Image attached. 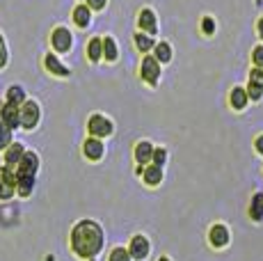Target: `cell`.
Listing matches in <instances>:
<instances>
[{
	"label": "cell",
	"instance_id": "obj_9",
	"mask_svg": "<svg viewBox=\"0 0 263 261\" xmlns=\"http://www.w3.org/2000/svg\"><path fill=\"white\" fill-rule=\"evenodd\" d=\"M103 151H105V147H103V140H101V137L92 135V137H87L85 145H82V154H85V158L92 160V163L103 158Z\"/></svg>",
	"mask_w": 263,
	"mask_h": 261
},
{
	"label": "cell",
	"instance_id": "obj_17",
	"mask_svg": "<svg viewBox=\"0 0 263 261\" xmlns=\"http://www.w3.org/2000/svg\"><path fill=\"white\" fill-rule=\"evenodd\" d=\"M23 154H26V149H23V145H18V142H12V145H9L7 149H5V163L16 167L18 163H21Z\"/></svg>",
	"mask_w": 263,
	"mask_h": 261
},
{
	"label": "cell",
	"instance_id": "obj_12",
	"mask_svg": "<svg viewBox=\"0 0 263 261\" xmlns=\"http://www.w3.org/2000/svg\"><path fill=\"white\" fill-rule=\"evenodd\" d=\"M138 26L142 32L147 34H156V30H158V21H156V14L154 9H142L138 16Z\"/></svg>",
	"mask_w": 263,
	"mask_h": 261
},
{
	"label": "cell",
	"instance_id": "obj_27",
	"mask_svg": "<svg viewBox=\"0 0 263 261\" xmlns=\"http://www.w3.org/2000/svg\"><path fill=\"white\" fill-rule=\"evenodd\" d=\"M247 94H250L252 101H259L263 96V83L254 81V78H250V85H247Z\"/></svg>",
	"mask_w": 263,
	"mask_h": 261
},
{
	"label": "cell",
	"instance_id": "obj_28",
	"mask_svg": "<svg viewBox=\"0 0 263 261\" xmlns=\"http://www.w3.org/2000/svg\"><path fill=\"white\" fill-rule=\"evenodd\" d=\"M108 261H133V257H130L128 248H115L113 252H110Z\"/></svg>",
	"mask_w": 263,
	"mask_h": 261
},
{
	"label": "cell",
	"instance_id": "obj_33",
	"mask_svg": "<svg viewBox=\"0 0 263 261\" xmlns=\"http://www.w3.org/2000/svg\"><path fill=\"white\" fill-rule=\"evenodd\" d=\"M87 5H90L94 12H99V9H103L105 5H108V0H87Z\"/></svg>",
	"mask_w": 263,
	"mask_h": 261
},
{
	"label": "cell",
	"instance_id": "obj_14",
	"mask_svg": "<svg viewBox=\"0 0 263 261\" xmlns=\"http://www.w3.org/2000/svg\"><path fill=\"white\" fill-rule=\"evenodd\" d=\"M208 240H211L213 248H225L229 243V229L225 225H213L211 231H208Z\"/></svg>",
	"mask_w": 263,
	"mask_h": 261
},
{
	"label": "cell",
	"instance_id": "obj_35",
	"mask_svg": "<svg viewBox=\"0 0 263 261\" xmlns=\"http://www.w3.org/2000/svg\"><path fill=\"white\" fill-rule=\"evenodd\" d=\"M256 151H259V154H263V135L256 137Z\"/></svg>",
	"mask_w": 263,
	"mask_h": 261
},
{
	"label": "cell",
	"instance_id": "obj_4",
	"mask_svg": "<svg viewBox=\"0 0 263 261\" xmlns=\"http://www.w3.org/2000/svg\"><path fill=\"white\" fill-rule=\"evenodd\" d=\"M39 119H41V110H39L37 101H30V98H28V101L21 106V126L28 131H32V129H37Z\"/></svg>",
	"mask_w": 263,
	"mask_h": 261
},
{
	"label": "cell",
	"instance_id": "obj_6",
	"mask_svg": "<svg viewBox=\"0 0 263 261\" xmlns=\"http://www.w3.org/2000/svg\"><path fill=\"white\" fill-rule=\"evenodd\" d=\"M140 78L149 85H156L160 78V62L154 55H144L142 57V67H140Z\"/></svg>",
	"mask_w": 263,
	"mask_h": 261
},
{
	"label": "cell",
	"instance_id": "obj_22",
	"mask_svg": "<svg viewBox=\"0 0 263 261\" xmlns=\"http://www.w3.org/2000/svg\"><path fill=\"white\" fill-rule=\"evenodd\" d=\"M135 46H138L140 53H149V51H154V48H156V42L151 39V34L140 30L138 34H135Z\"/></svg>",
	"mask_w": 263,
	"mask_h": 261
},
{
	"label": "cell",
	"instance_id": "obj_1",
	"mask_svg": "<svg viewBox=\"0 0 263 261\" xmlns=\"http://www.w3.org/2000/svg\"><path fill=\"white\" fill-rule=\"evenodd\" d=\"M103 229L94 220H80L71 229V248L80 259H94L103 248Z\"/></svg>",
	"mask_w": 263,
	"mask_h": 261
},
{
	"label": "cell",
	"instance_id": "obj_18",
	"mask_svg": "<svg viewBox=\"0 0 263 261\" xmlns=\"http://www.w3.org/2000/svg\"><path fill=\"white\" fill-rule=\"evenodd\" d=\"M87 57L90 62H101L103 60V39L101 37H92L87 44Z\"/></svg>",
	"mask_w": 263,
	"mask_h": 261
},
{
	"label": "cell",
	"instance_id": "obj_8",
	"mask_svg": "<svg viewBox=\"0 0 263 261\" xmlns=\"http://www.w3.org/2000/svg\"><path fill=\"white\" fill-rule=\"evenodd\" d=\"M128 252H130V257H133L135 261H144L149 257V252H151L149 238L147 236H142V234L133 236V240H130V245H128Z\"/></svg>",
	"mask_w": 263,
	"mask_h": 261
},
{
	"label": "cell",
	"instance_id": "obj_25",
	"mask_svg": "<svg viewBox=\"0 0 263 261\" xmlns=\"http://www.w3.org/2000/svg\"><path fill=\"white\" fill-rule=\"evenodd\" d=\"M7 101H9V103H16V106H23V103L28 101V98H26V92H23V87H18V85L9 87V90H7Z\"/></svg>",
	"mask_w": 263,
	"mask_h": 261
},
{
	"label": "cell",
	"instance_id": "obj_36",
	"mask_svg": "<svg viewBox=\"0 0 263 261\" xmlns=\"http://www.w3.org/2000/svg\"><path fill=\"white\" fill-rule=\"evenodd\" d=\"M256 28H259V34H261V39H263V18L259 21V26H256Z\"/></svg>",
	"mask_w": 263,
	"mask_h": 261
},
{
	"label": "cell",
	"instance_id": "obj_29",
	"mask_svg": "<svg viewBox=\"0 0 263 261\" xmlns=\"http://www.w3.org/2000/svg\"><path fill=\"white\" fill-rule=\"evenodd\" d=\"M202 30H204V34H213L215 32V21H213L211 16H206L202 21Z\"/></svg>",
	"mask_w": 263,
	"mask_h": 261
},
{
	"label": "cell",
	"instance_id": "obj_10",
	"mask_svg": "<svg viewBox=\"0 0 263 261\" xmlns=\"http://www.w3.org/2000/svg\"><path fill=\"white\" fill-rule=\"evenodd\" d=\"M43 67H46V71L53 73V76H60V78L71 76V69L62 65V62L57 60V55H53V53H48V55L43 57Z\"/></svg>",
	"mask_w": 263,
	"mask_h": 261
},
{
	"label": "cell",
	"instance_id": "obj_5",
	"mask_svg": "<svg viewBox=\"0 0 263 261\" xmlns=\"http://www.w3.org/2000/svg\"><path fill=\"white\" fill-rule=\"evenodd\" d=\"M71 44H74V37H71L69 28H55L51 34V46L55 53H69L71 51Z\"/></svg>",
	"mask_w": 263,
	"mask_h": 261
},
{
	"label": "cell",
	"instance_id": "obj_32",
	"mask_svg": "<svg viewBox=\"0 0 263 261\" xmlns=\"http://www.w3.org/2000/svg\"><path fill=\"white\" fill-rule=\"evenodd\" d=\"M252 60H254L256 67H263V46H256L254 53H252Z\"/></svg>",
	"mask_w": 263,
	"mask_h": 261
},
{
	"label": "cell",
	"instance_id": "obj_34",
	"mask_svg": "<svg viewBox=\"0 0 263 261\" xmlns=\"http://www.w3.org/2000/svg\"><path fill=\"white\" fill-rule=\"evenodd\" d=\"M250 78H254V81H259V83H263V67H256L254 71L250 73Z\"/></svg>",
	"mask_w": 263,
	"mask_h": 261
},
{
	"label": "cell",
	"instance_id": "obj_3",
	"mask_svg": "<svg viewBox=\"0 0 263 261\" xmlns=\"http://www.w3.org/2000/svg\"><path fill=\"white\" fill-rule=\"evenodd\" d=\"M87 131L94 137H108V135H113L115 126L105 115H92L90 122H87Z\"/></svg>",
	"mask_w": 263,
	"mask_h": 261
},
{
	"label": "cell",
	"instance_id": "obj_11",
	"mask_svg": "<svg viewBox=\"0 0 263 261\" xmlns=\"http://www.w3.org/2000/svg\"><path fill=\"white\" fill-rule=\"evenodd\" d=\"M37 170H39V156L35 151H26L21 163L16 165V172L18 174H37Z\"/></svg>",
	"mask_w": 263,
	"mask_h": 261
},
{
	"label": "cell",
	"instance_id": "obj_21",
	"mask_svg": "<svg viewBox=\"0 0 263 261\" xmlns=\"http://www.w3.org/2000/svg\"><path fill=\"white\" fill-rule=\"evenodd\" d=\"M154 57L160 62V65H167V62L172 60V46H169L167 42L156 44V48H154Z\"/></svg>",
	"mask_w": 263,
	"mask_h": 261
},
{
	"label": "cell",
	"instance_id": "obj_31",
	"mask_svg": "<svg viewBox=\"0 0 263 261\" xmlns=\"http://www.w3.org/2000/svg\"><path fill=\"white\" fill-rule=\"evenodd\" d=\"M165 160H167V151H165V149H156L154 151V163L156 165H165Z\"/></svg>",
	"mask_w": 263,
	"mask_h": 261
},
{
	"label": "cell",
	"instance_id": "obj_19",
	"mask_svg": "<svg viewBox=\"0 0 263 261\" xmlns=\"http://www.w3.org/2000/svg\"><path fill=\"white\" fill-rule=\"evenodd\" d=\"M229 101H231L233 110H243V108L247 106V101H250V94H247V90H243V87H233Z\"/></svg>",
	"mask_w": 263,
	"mask_h": 261
},
{
	"label": "cell",
	"instance_id": "obj_26",
	"mask_svg": "<svg viewBox=\"0 0 263 261\" xmlns=\"http://www.w3.org/2000/svg\"><path fill=\"white\" fill-rule=\"evenodd\" d=\"M9 145H12V129H9L3 122V117H0V149H7Z\"/></svg>",
	"mask_w": 263,
	"mask_h": 261
},
{
	"label": "cell",
	"instance_id": "obj_7",
	"mask_svg": "<svg viewBox=\"0 0 263 261\" xmlns=\"http://www.w3.org/2000/svg\"><path fill=\"white\" fill-rule=\"evenodd\" d=\"M0 117H3V122L9 126V129H18L21 126V106H16V103H0Z\"/></svg>",
	"mask_w": 263,
	"mask_h": 261
},
{
	"label": "cell",
	"instance_id": "obj_15",
	"mask_svg": "<svg viewBox=\"0 0 263 261\" xmlns=\"http://www.w3.org/2000/svg\"><path fill=\"white\" fill-rule=\"evenodd\" d=\"M92 12H94V9H92L87 3L76 5V9H74V23H76L78 28H87L92 23Z\"/></svg>",
	"mask_w": 263,
	"mask_h": 261
},
{
	"label": "cell",
	"instance_id": "obj_23",
	"mask_svg": "<svg viewBox=\"0 0 263 261\" xmlns=\"http://www.w3.org/2000/svg\"><path fill=\"white\" fill-rule=\"evenodd\" d=\"M103 57L108 62H115L119 57V48H117L115 37H103Z\"/></svg>",
	"mask_w": 263,
	"mask_h": 261
},
{
	"label": "cell",
	"instance_id": "obj_30",
	"mask_svg": "<svg viewBox=\"0 0 263 261\" xmlns=\"http://www.w3.org/2000/svg\"><path fill=\"white\" fill-rule=\"evenodd\" d=\"M7 46H5V39L3 34H0V69H5V65H7Z\"/></svg>",
	"mask_w": 263,
	"mask_h": 261
},
{
	"label": "cell",
	"instance_id": "obj_2",
	"mask_svg": "<svg viewBox=\"0 0 263 261\" xmlns=\"http://www.w3.org/2000/svg\"><path fill=\"white\" fill-rule=\"evenodd\" d=\"M14 193H18V174L16 167L5 163L0 167V199H12Z\"/></svg>",
	"mask_w": 263,
	"mask_h": 261
},
{
	"label": "cell",
	"instance_id": "obj_20",
	"mask_svg": "<svg viewBox=\"0 0 263 261\" xmlns=\"http://www.w3.org/2000/svg\"><path fill=\"white\" fill-rule=\"evenodd\" d=\"M32 190H35V174H18V195L30 197Z\"/></svg>",
	"mask_w": 263,
	"mask_h": 261
},
{
	"label": "cell",
	"instance_id": "obj_24",
	"mask_svg": "<svg viewBox=\"0 0 263 261\" xmlns=\"http://www.w3.org/2000/svg\"><path fill=\"white\" fill-rule=\"evenodd\" d=\"M250 215H252V220H263V195L261 193H256L254 197H252Z\"/></svg>",
	"mask_w": 263,
	"mask_h": 261
},
{
	"label": "cell",
	"instance_id": "obj_13",
	"mask_svg": "<svg viewBox=\"0 0 263 261\" xmlns=\"http://www.w3.org/2000/svg\"><path fill=\"white\" fill-rule=\"evenodd\" d=\"M154 147H151V142H138L135 145V151H133V156H135V160H138V165H149V163H154Z\"/></svg>",
	"mask_w": 263,
	"mask_h": 261
},
{
	"label": "cell",
	"instance_id": "obj_16",
	"mask_svg": "<svg viewBox=\"0 0 263 261\" xmlns=\"http://www.w3.org/2000/svg\"><path fill=\"white\" fill-rule=\"evenodd\" d=\"M142 179H144V184H149V186H158L160 181H163V165H156V163L144 165Z\"/></svg>",
	"mask_w": 263,
	"mask_h": 261
},
{
	"label": "cell",
	"instance_id": "obj_37",
	"mask_svg": "<svg viewBox=\"0 0 263 261\" xmlns=\"http://www.w3.org/2000/svg\"><path fill=\"white\" fill-rule=\"evenodd\" d=\"M158 261H172V259H167V257H160Z\"/></svg>",
	"mask_w": 263,
	"mask_h": 261
}]
</instances>
